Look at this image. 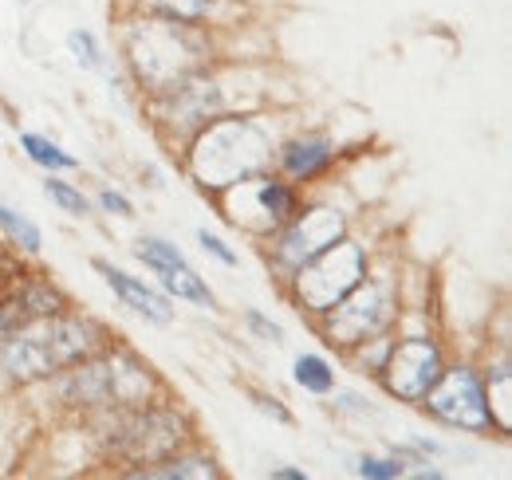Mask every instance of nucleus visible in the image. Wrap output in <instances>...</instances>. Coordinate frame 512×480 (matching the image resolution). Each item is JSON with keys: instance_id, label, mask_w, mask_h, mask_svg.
Wrapping results in <instances>:
<instances>
[{"instance_id": "nucleus-1", "label": "nucleus", "mask_w": 512, "mask_h": 480, "mask_svg": "<svg viewBox=\"0 0 512 480\" xmlns=\"http://www.w3.org/2000/svg\"><path fill=\"white\" fill-rule=\"evenodd\" d=\"M99 347V331L79 319H44L28 331H20L4 347V370L20 382L48 378L71 362L87 359Z\"/></svg>"}, {"instance_id": "nucleus-17", "label": "nucleus", "mask_w": 512, "mask_h": 480, "mask_svg": "<svg viewBox=\"0 0 512 480\" xmlns=\"http://www.w3.org/2000/svg\"><path fill=\"white\" fill-rule=\"evenodd\" d=\"M260 205H264L268 221H284L292 213V193L284 185H276V181H264L260 185Z\"/></svg>"}, {"instance_id": "nucleus-8", "label": "nucleus", "mask_w": 512, "mask_h": 480, "mask_svg": "<svg viewBox=\"0 0 512 480\" xmlns=\"http://www.w3.org/2000/svg\"><path fill=\"white\" fill-rule=\"evenodd\" d=\"M138 256L162 276V284H166L174 296L213 307V292L201 284V276L182 260V252H178L174 244H166V240H142V244H138Z\"/></svg>"}, {"instance_id": "nucleus-22", "label": "nucleus", "mask_w": 512, "mask_h": 480, "mask_svg": "<svg viewBox=\"0 0 512 480\" xmlns=\"http://www.w3.org/2000/svg\"><path fill=\"white\" fill-rule=\"evenodd\" d=\"M201 244H205V248H209V252H213L217 260H225V264H237V256H233V252H229V248H225V244H221V240H217V237H209V233H201Z\"/></svg>"}, {"instance_id": "nucleus-23", "label": "nucleus", "mask_w": 512, "mask_h": 480, "mask_svg": "<svg viewBox=\"0 0 512 480\" xmlns=\"http://www.w3.org/2000/svg\"><path fill=\"white\" fill-rule=\"evenodd\" d=\"M99 201H103V209H111V213H123V217H130V201H127V197H119V193H103Z\"/></svg>"}, {"instance_id": "nucleus-11", "label": "nucleus", "mask_w": 512, "mask_h": 480, "mask_svg": "<svg viewBox=\"0 0 512 480\" xmlns=\"http://www.w3.org/2000/svg\"><path fill=\"white\" fill-rule=\"evenodd\" d=\"M95 268H99V272L107 276V284L115 288V296L127 303V307H134L138 315H146L150 323H170V319H174L170 303L162 300V296H154L150 288H142L138 280H130L127 272H119V268H111V264H103V260H99Z\"/></svg>"}, {"instance_id": "nucleus-6", "label": "nucleus", "mask_w": 512, "mask_h": 480, "mask_svg": "<svg viewBox=\"0 0 512 480\" xmlns=\"http://www.w3.org/2000/svg\"><path fill=\"white\" fill-rule=\"evenodd\" d=\"M438 378H442V355H438V347L430 339H406L386 362L390 394L410 398V402H422Z\"/></svg>"}, {"instance_id": "nucleus-2", "label": "nucleus", "mask_w": 512, "mask_h": 480, "mask_svg": "<svg viewBox=\"0 0 512 480\" xmlns=\"http://www.w3.org/2000/svg\"><path fill=\"white\" fill-rule=\"evenodd\" d=\"M264 162H268V142L245 119H225L209 126L193 146V174L209 189H225L253 178Z\"/></svg>"}, {"instance_id": "nucleus-4", "label": "nucleus", "mask_w": 512, "mask_h": 480, "mask_svg": "<svg viewBox=\"0 0 512 480\" xmlns=\"http://www.w3.org/2000/svg\"><path fill=\"white\" fill-rule=\"evenodd\" d=\"M430 410L449 425H461V429H489L493 414H489V402H485V390H481V378L473 370H449L446 378H438L430 386Z\"/></svg>"}, {"instance_id": "nucleus-7", "label": "nucleus", "mask_w": 512, "mask_h": 480, "mask_svg": "<svg viewBox=\"0 0 512 480\" xmlns=\"http://www.w3.org/2000/svg\"><path fill=\"white\" fill-rule=\"evenodd\" d=\"M335 307L339 311L331 319V335L339 343H359V339L383 331L386 319H390V296H386L383 288H375V284H367V288L355 284Z\"/></svg>"}, {"instance_id": "nucleus-18", "label": "nucleus", "mask_w": 512, "mask_h": 480, "mask_svg": "<svg viewBox=\"0 0 512 480\" xmlns=\"http://www.w3.org/2000/svg\"><path fill=\"white\" fill-rule=\"evenodd\" d=\"M44 189H48V197H52L56 205H64L67 213H75V217H83V213H87L83 193H75V189H71V185H64V181H48Z\"/></svg>"}, {"instance_id": "nucleus-13", "label": "nucleus", "mask_w": 512, "mask_h": 480, "mask_svg": "<svg viewBox=\"0 0 512 480\" xmlns=\"http://www.w3.org/2000/svg\"><path fill=\"white\" fill-rule=\"evenodd\" d=\"M20 142H24L28 158H32V162H40V166H48V170H71V166H75V158H71V154H64L56 142H48V138H40V134H24Z\"/></svg>"}, {"instance_id": "nucleus-3", "label": "nucleus", "mask_w": 512, "mask_h": 480, "mask_svg": "<svg viewBox=\"0 0 512 480\" xmlns=\"http://www.w3.org/2000/svg\"><path fill=\"white\" fill-rule=\"evenodd\" d=\"M363 276H367V256H363V248L335 240L331 248H323L320 256H312V264H300L296 292L312 303L316 311H331Z\"/></svg>"}, {"instance_id": "nucleus-16", "label": "nucleus", "mask_w": 512, "mask_h": 480, "mask_svg": "<svg viewBox=\"0 0 512 480\" xmlns=\"http://www.w3.org/2000/svg\"><path fill=\"white\" fill-rule=\"evenodd\" d=\"M154 12L170 16L174 24H190V20H201V12L209 8V0H150Z\"/></svg>"}, {"instance_id": "nucleus-24", "label": "nucleus", "mask_w": 512, "mask_h": 480, "mask_svg": "<svg viewBox=\"0 0 512 480\" xmlns=\"http://www.w3.org/2000/svg\"><path fill=\"white\" fill-rule=\"evenodd\" d=\"M272 477L276 480H304V473H300V469H276Z\"/></svg>"}, {"instance_id": "nucleus-19", "label": "nucleus", "mask_w": 512, "mask_h": 480, "mask_svg": "<svg viewBox=\"0 0 512 480\" xmlns=\"http://www.w3.org/2000/svg\"><path fill=\"white\" fill-rule=\"evenodd\" d=\"M154 477H217L209 465H201V461H182V465H174V469H158Z\"/></svg>"}, {"instance_id": "nucleus-20", "label": "nucleus", "mask_w": 512, "mask_h": 480, "mask_svg": "<svg viewBox=\"0 0 512 480\" xmlns=\"http://www.w3.org/2000/svg\"><path fill=\"white\" fill-rule=\"evenodd\" d=\"M359 473L375 480H390V477H402V465H398V461H363Z\"/></svg>"}, {"instance_id": "nucleus-15", "label": "nucleus", "mask_w": 512, "mask_h": 480, "mask_svg": "<svg viewBox=\"0 0 512 480\" xmlns=\"http://www.w3.org/2000/svg\"><path fill=\"white\" fill-rule=\"evenodd\" d=\"M0 225L8 229V237L20 240V244H24L28 252H36V248H40V229H36L32 221H24L20 213H12V209H8L4 201H0Z\"/></svg>"}, {"instance_id": "nucleus-9", "label": "nucleus", "mask_w": 512, "mask_h": 480, "mask_svg": "<svg viewBox=\"0 0 512 480\" xmlns=\"http://www.w3.org/2000/svg\"><path fill=\"white\" fill-rule=\"evenodd\" d=\"M111 441H115L123 453L138 457V461H142V457L154 461V457L170 453V449L182 441V425L174 418H166V414H146V418L123 421Z\"/></svg>"}, {"instance_id": "nucleus-21", "label": "nucleus", "mask_w": 512, "mask_h": 480, "mask_svg": "<svg viewBox=\"0 0 512 480\" xmlns=\"http://www.w3.org/2000/svg\"><path fill=\"white\" fill-rule=\"evenodd\" d=\"M71 48L79 52V60L87 63V67H99V56H95V44H91V36H87V32H71Z\"/></svg>"}, {"instance_id": "nucleus-12", "label": "nucleus", "mask_w": 512, "mask_h": 480, "mask_svg": "<svg viewBox=\"0 0 512 480\" xmlns=\"http://www.w3.org/2000/svg\"><path fill=\"white\" fill-rule=\"evenodd\" d=\"M327 162H331V150H327V142H323V138L292 142V146L284 150V170H288L292 178H312V174L323 170Z\"/></svg>"}, {"instance_id": "nucleus-14", "label": "nucleus", "mask_w": 512, "mask_h": 480, "mask_svg": "<svg viewBox=\"0 0 512 480\" xmlns=\"http://www.w3.org/2000/svg\"><path fill=\"white\" fill-rule=\"evenodd\" d=\"M296 382L304 390H312V394H327L335 386V374H331V366L320 355H304V359L296 362Z\"/></svg>"}, {"instance_id": "nucleus-10", "label": "nucleus", "mask_w": 512, "mask_h": 480, "mask_svg": "<svg viewBox=\"0 0 512 480\" xmlns=\"http://www.w3.org/2000/svg\"><path fill=\"white\" fill-rule=\"evenodd\" d=\"M339 237H343V217L331 213V209H316V213H308V217L284 237L280 256H284V264L300 268V264H308L312 256H320L323 248H331Z\"/></svg>"}, {"instance_id": "nucleus-5", "label": "nucleus", "mask_w": 512, "mask_h": 480, "mask_svg": "<svg viewBox=\"0 0 512 480\" xmlns=\"http://www.w3.org/2000/svg\"><path fill=\"white\" fill-rule=\"evenodd\" d=\"M71 390L79 398H87V402H107V406L115 402V406H123V402H142L150 394V374L130 359L99 362V366L79 370Z\"/></svg>"}]
</instances>
